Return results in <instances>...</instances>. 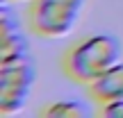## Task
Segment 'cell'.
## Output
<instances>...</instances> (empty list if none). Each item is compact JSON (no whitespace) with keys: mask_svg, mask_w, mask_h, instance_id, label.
<instances>
[{"mask_svg":"<svg viewBox=\"0 0 123 118\" xmlns=\"http://www.w3.org/2000/svg\"><path fill=\"white\" fill-rule=\"evenodd\" d=\"M121 61V43L112 34H91L73 45L64 57V70L80 84H91Z\"/></svg>","mask_w":123,"mask_h":118,"instance_id":"1","label":"cell"},{"mask_svg":"<svg viewBox=\"0 0 123 118\" xmlns=\"http://www.w3.org/2000/svg\"><path fill=\"white\" fill-rule=\"evenodd\" d=\"M62 2H71V5H78V7H82L84 0H62Z\"/></svg>","mask_w":123,"mask_h":118,"instance_id":"9","label":"cell"},{"mask_svg":"<svg viewBox=\"0 0 123 118\" xmlns=\"http://www.w3.org/2000/svg\"><path fill=\"white\" fill-rule=\"evenodd\" d=\"M82 7L62 0H34L30 9V21L37 34L46 39H62L71 34L80 18Z\"/></svg>","mask_w":123,"mask_h":118,"instance_id":"3","label":"cell"},{"mask_svg":"<svg viewBox=\"0 0 123 118\" xmlns=\"http://www.w3.org/2000/svg\"><path fill=\"white\" fill-rule=\"evenodd\" d=\"M100 116L105 118H123V100H112L100 105Z\"/></svg>","mask_w":123,"mask_h":118,"instance_id":"8","label":"cell"},{"mask_svg":"<svg viewBox=\"0 0 123 118\" xmlns=\"http://www.w3.org/2000/svg\"><path fill=\"white\" fill-rule=\"evenodd\" d=\"M89 93L98 105L112 102V100H123V61L114 64L98 79H93L89 84Z\"/></svg>","mask_w":123,"mask_h":118,"instance_id":"4","label":"cell"},{"mask_svg":"<svg viewBox=\"0 0 123 118\" xmlns=\"http://www.w3.org/2000/svg\"><path fill=\"white\" fill-rule=\"evenodd\" d=\"M14 32H18V23H16V18L12 16V11L7 9V5H5L2 11H0V36L14 34Z\"/></svg>","mask_w":123,"mask_h":118,"instance_id":"7","label":"cell"},{"mask_svg":"<svg viewBox=\"0 0 123 118\" xmlns=\"http://www.w3.org/2000/svg\"><path fill=\"white\" fill-rule=\"evenodd\" d=\"M34 79L37 70L27 55L0 57V114L14 116L23 111Z\"/></svg>","mask_w":123,"mask_h":118,"instance_id":"2","label":"cell"},{"mask_svg":"<svg viewBox=\"0 0 123 118\" xmlns=\"http://www.w3.org/2000/svg\"><path fill=\"white\" fill-rule=\"evenodd\" d=\"M0 52L2 57H14V55H27V41L21 32H14V34L2 36V43H0Z\"/></svg>","mask_w":123,"mask_h":118,"instance_id":"6","label":"cell"},{"mask_svg":"<svg viewBox=\"0 0 123 118\" xmlns=\"http://www.w3.org/2000/svg\"><path fill=\"white\" fill-rule=\"evenodd\" d=\"M41 114L43 118H89L91 109L82 100H57L50 102Z\"/></svg>","mask_w":123,"mask_h":118,"instance_id":"5","label":"cell"},{"mask_svg":"<svg viewBox=\"0 0 123 118\" xmlns=\"http://www.w3.org/2000/svg\"><path fill=\"white\" fill-rule=\"evenodd\" d=\"M2 2L7 5V2H23V0H2Z\"/></svg>","mask_w":123,"mask_h":118,"instance_id":"10","label":"cell"}]
</instances>
